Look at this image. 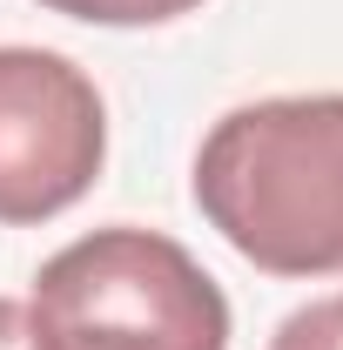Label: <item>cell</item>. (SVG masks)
Returning <instances> with one entry per match:
<instances>
[{
    "label": "cell",
    "instance_id": "cell-1",
    "mask_svg": "<svg viewBox=\"0 0 343 350\" xmlns=\"http://www.w3.org/2000/svg\"><path fill=\"white\" fill-rule=\"evenodd\" d=\"M195 202L269 276L343 269V94L229 108L195 148Z\"/></svg>",
    "mask_w": 343,
    "mask_h": 350
},
{
    "label": "cell",
    "instance_id": "cell-2",
    "mask_svg": "<svg viewBox=\"0 0 343 350\" xmlns=\"http://www.w3.org/2000/svg\"><path fill=\"white\" fill-rule=\"evenodd\" d=\"M27 330L41 350H229V304L182 243L122 222L41 262Z\"/></svg>",
    "mask_w": 343,
    "mask_h": 350
},
{
    "label": "cell",
    "instance_id": "cell-3",
    "mask_svg": "<svg viewBox=\"0 0 343 350\" xmlns=\"http://www.w3.org/2000/svg\"><path fill=\"white\" fill-rule=\"evenodd\" d=\"M108 155L101 94L68 54L0 47V222H47L81 202Z\"/></svg>",
    "mask_w": 343,
    "mask_h": 350
},
{
    "label": "cell",
    "instance_id": "cell-4",
    "mask_svg": "<svg viewBox=\"0 0 343 350\" xmlns=\"http://www.w3.org/2000/svg\"><path fill=\"white\" fill-rule=\"evenodd\" d=\"M47 14H68V21H94V27H155L175 21L202 0H41Z\"/></svg>",
    "mask_w": 343,
    "mask_h": 350
},
{
    "label": "cell",
    "instance_id": "cell-5",
    "mask_svg": "<svg viewBox=\"0 0 343 350\" xmlns=\"http://www.w3.org/2000/svg\"><path fill=\"white\" fill-rule=\"evenodd\" d=\"M269 350H343V297H323V304H303L276 323Z\"/></svg>",
    "mask_w": 343,
    "mask_h": 350
},
{
    "label": "cell",
    "instance_id": "cell-6",
    "mask_svg": "<svg viewBox=\"0 0 343 350\" xmlns=\"http://www.w3.org/2000/svg\"><path fill=\"white\" fill-rule=\"evenodd\" d=\"M0 350H27V304L0 297Z\"/></svg>",
    "mask_w": 343,
    "mask_h": 350
},
{
    "label": "cell",
    "instance_id": "cell-7",
    "mask_svg": "<svg viewBox=\"0 0 343 350\" xmlns=\"http://www.w3.org/2000/svg\"><path fill=\"white\" fill-rule=\"evenodd\" d=\"M27 350H41V344H34V330H27Z\"/></svg>",
    "mask_w": 343,
    "mask_h": 350
}]
</instances>
